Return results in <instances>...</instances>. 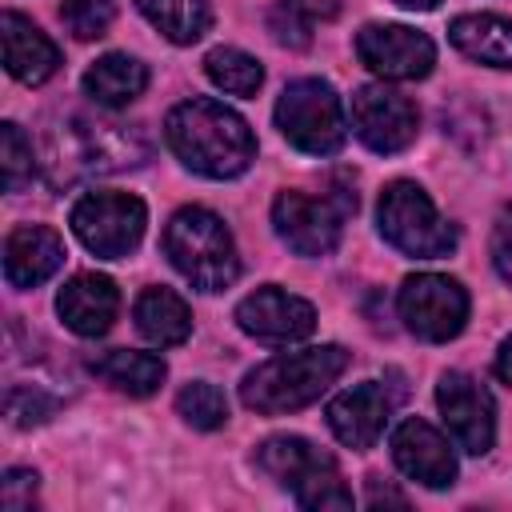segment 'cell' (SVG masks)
I'll use <instances>...</instances> for the list:
<instances>
[{"label": "cell", "mask_w": 512, "mask_h": 512, "mask_svg": "<svg viewBox=\"0 0 512 512\" xmlns=\"http://www.w3.org/2000/svg\"><path fill=\"white\" fill-rule=\"evenodd\" d=\"M164 136L180 164L208 180H232L256 160V136L248 120L208 96L176 104L164 120Z\"/></svg>", "instance_id": "cell-1"}, {"label": "cell", "mask_w": 512, "mask_h": 512, "mask_svg": "<svg viewBox=\"0 0 512 512\" xmlns=\"http://www.w3.org/2000/svg\"><path fill=\"white\" fill-rule=\"evenodd\" d=\"M344 368H348V352L340 344L284 352L244 376L240 400L260 416H284V412H296L320 400V392H328Z\"/></svg>", "instance_id": "cell-2"}, {"label": "cell", "mask_w": 512, "mask_h": 512, "mask_svg": "<svg viewBox=\"0 0 512 512\" xmlns=\"http://www.w3.org/2000/svg\"><path fill=\"white\" fill-rule=\"evenodd\" d=\"M164 256L200 292H224L240 276V256L224 220L208 208H180L164 228Z\"/></svg>", "instance_id": "cell-3"}, {"label": "cell", "mask_w": 512, "mask_h": 512, "mask_svg": "<svg viewBox=\"0 0 512 512\" xmlns=\"http://www.w3.org/2000/svg\"><path fill=\"white\" fill-rule=\"evenodd\" d=\"M256 464L296 496L300 508H352V492L340 480L336 456L304 436H268L256 448Z\"/></svg>", "instance_id": "cell-4"}, {"label": "cell", "mask_w": 512, "mask_h": 512, "mask_svg": "<svg viewBox=\"0 0 512 512\" xmlns=\"http://www.w3.org/2000/svg\"><path fill=\"white\" fill-rule=\"evenodd\" d=\"M356 212V188L332 184L320 196L284 188L272 200V228L296 256H328L340 244L344 220Z\"/></svg>", "instance_id": "cell-5"}, {"label": "cell", "mask_w": 512, "mask_h": 512, "mask_svg": "<svg viewBox=\"0 0 512 512\" xmlns=\"http://www.w3.org/2000/svg\"><path fill=\"white\" fill-rule=\"evenodd\" d=\"M276 128L292 148H300L308 156H332L344 148V136H348V120H344V104H340L336 88L316 76L292 80L280 92Z\"/></svg>", "instance_id": "cell-6"}, {"label": "cell", "mask_w": 512, "mask_h": 512, "mask_svg": "<svg viewBox=\"0 0 512 512\" xmlns=\"http://www.w3.org/2000/svg\"><path fill=\"white\" fill-rule=\"evenodd\" d=\"M376 220H380V236L404 256L436 260L456 248V228L436 212L428 192L412 180H392L380 192Z\"/></svg>", "instance_id": "cell-7"}, {"label": "cell", "mask_w": 512, "mask_h": 512, "mask_svg": "<svg viewBox=\"0 0 512 512\" xmlns=\"http://www.w3.org/2000/svg\"><path fill=\"white\" fill-rule=\"evenodd\" d=\"M68 224L92 256L120 260L140 244L144 224H148V208L132 192H84L72 204Z\"/></svg>", "instance_id": "cell-8"}, {"label": "cell", "mask_w": 512, "mask_h": 512, "mask_svg": "<svg viewBox=\"0 0 512 512\" xmlns=\"http://www.w3.org/2000/svg\"><path fill=\"white\" fill-rule=\"evenodd\" d=\"M396 308H400L404 328L412 336L428 340V344H444V340L460 336L464 324H468V292H464V284L452 280V276H440V272L408 276L400 284Z\"/></svg>", "instance_id": "cell-9"}, {"label": "cell", "mask_w": 512, "mask_h": 512, "mask_svg": "<svg viewBox=\"0 0 512 512\" xmlns=\"http://www.w3.org/2000/svg\"><path fill=\"white\" fill-rule=\"evenodd\" d=\"M348 116H352V132L360 136V144L372 148V152H380V156L404 152L416 140V128H420L416 104L404 92L388 88V84H364V88H356Z\"/></svg>", "instance_id": "cell-10"}, {"label": "cell", "mask_w": 512, "mask_h": 512, "mask_svg": "<svg viewBox=\"0 0 512 512\" xmlns=\"http://www.w3.org/2000/svg\"><path fill=\"white\" fill-rule=\"evenodd\" d=\"M356 56L384 80H424L436 64V44L408 24H364L356 32Z\"/></svg>", "instance_id": "cell-11"}, {"label": "cell", "mask_w": 512, "mask_h": 512, "mask_svg": "<svg viewBox=\"0 0 512 512\" xmlns=\"http://www.w3.org/2000/svg\"><path fill=\"white\" fill-rule=\"evenodd\" d=\"M436 404L440 416L452 432V440L472 452L484 456L496 440V404L488 396V388L480 380H472L468 372H444L436 384Z\"/></svg>", "instance_id": "cell-12"}, {"label": "cell", "mask_w": 512, "mask_h": 512, "mask_svg": "<svg viewBox=\"0 0 512 512\" xmlns=\"http://www.w3.org/2000/svg\"><path fill=\"white\" fill-rule=\"evenodd\" d=\"M236 324H240V332L264 340V344H292V340L312 336L316 308L276 284H264L236 304Z\"/></svg>", "instance_id": "cell-13"}, {"label": "cell", "mask_w": 512, "mask_h": 512, "mask_svg": "<svg viewBox=\"0 0 512 512\" xmlns=\"http://www.w3.org/2000/svg\"><path fill=\"white\" fill-rule=\"evenodd\" d=\"M392 460H396V468L408 480H416L424 488H448L456 480V456H452L448 440L432 424H424V420L396 424V432H392Z\"/></svg>", "instance_id": "cell-14"}, {"label": "cell", "mask_w": 512, "mask_h": 512, "mask_svg": "<svg viewBox=\"0 0 512 512\" xmlns=\"http://www.w3.org/2000/svg\"><path fill=\"white\" fill-rule=\"evenodd\" d=\"M388 412H392V400L380 384H356V388H344L340 396L328 400V428L336 432L340 444L356 448V452H368L384 424H388Z\"/></svg>", "instance_id": "cell-15"}, {"label": "cell", "mask_w": 512, "mask_h": 512, "mask_svg": "<svg viewBox=\"0 0 512 512\" xmlns=\"http://www.w3.org/2000/svg\"><path fill=\"white\" fill-rule=\"evenodd\" d=\"M56 312L60 320L76 332V336H104L120 312V292L108 276L100 272H76L60 296H56Z\"/></svg>", "instance_id": "cell-16"}, {"label": "cell", "mask_w": 512, "mask_h": 512, "mask_svg": "<svg viewBox=\"0 0 512 512\" xmlns=\"http://www.w3.org/2000/svg\"><path fill=\"white\" fill-rule=\"evenodd\" d=\"M64 264L60 232L44 224H20L4 240V276L12 288H36Z\"/></svg>", "instance_id": "cell-17"}, {"label": "cell", "mask_w": 512, "mask_h": 512, "mask_svg": "<svg viewBox=\"0 0 512 512\" xmlns=\"http://www.w3.org/2000/svg\"><path fill=\"white\" fill-rule=\"evenodd\" d=\"M0 40H4V68L20 84H44L60 68V48L20 12L0 16Z\"/></svg>", "instance_id": "cell-18"}, {"label": "cell", "mask_w": 512, "mask_h": 512, "mask_svg": "<svg viewBox=\"0 0 512 512\" xmlns=\"http://www.w3.org/2000/svg\"><path fill=\"white\" fill-rule=\"evenodd\" d=\"M448 40L476 64L512 68V20L492 12H468L448 24Z\"/></svg>", "instance_id": "cell-19"}, {"label": "cell", "mask_w": 512, "mask_h": 512, "mask_svg": "<svg viewBox=\"0 0 512 512\" xmlns=\"http://www.w3.org/2000/svg\"><path fill=\"white\" fill-rule=\"evenodd\" d=\"M136 328L148 344L156 348H172L184 344L192 332V312L184 304V296H176L172 288H144L136 296Z\"/></svg>", "instance_id": "cell-20"}, {"label": "cell", "mask_w": 512, "mask_h": 512, "mask_svg": "<svg viewBox=\"0 0 512 512\" xmlns=\"http://www.w3.org/2000/svg\"><path fill=\"white\" fill-rule=\"evenodd\" d=\"M148 88V68L128 52H108L84 72V92L104 108H124Z\"/></svg>", "instance_id": "cell-21"}, {"label": "cell", "mask_w": 512, "mask_h": 512, "mask_svg": "<svg viewBox=\"0 0 512 512\" xmlns=\"http://www.w3.org/2000/svg\"><path fill=\"white\" fill-rule=\"evenodd\" d=\"M88 368H92L104 384H112L116 392H124V396H152V392L164 384V376H168V368H164L160 356H152V352H132V348L100 352Z\"/></svg>", "instance_id": "cell-22"}, {"label": "cell", "mask_w": 512, "mask_h": 512, "mask_svg": "<svg viewBox=\"0 0 512 512\" xmlns=\"http://www.w3.org/2000/svg\"><path fill=\"white\" fill-rule=\"evenodd\" d=\"M136 8L148 16L156 32H164L172 44H192L208 32L212 8L208 0H136Z\"/></svg>", "instance_id": "cell-23"}, {"label": "cell", "mask_w": 512, "mask_h": 512, "mask_svg": "<svg viewBox=\"0 0 512 512\" xmlns=\"http://www.w3.org/2000/svg\"><path fill=\"white\" fill-rule=\"evenodd\" d=\"M204 72L220 92H232V96H252L264 84V68L256 64V56L240 48H212L204 56Z\"/></svg>", "instance_id": "cell-24"}, {"label": "cell", "mask_w": 512, "mask_h": 512, "mask_svg": "<svg viewBox=\"0 0 512 512\" xmlns=\"http://www.w3.org/2000/svg\"><path fill=\"white\" fill-rule=\"evenodd\" d=\"M176 412H180L192 428L212 432V428H224V420H228V400H224V392H220L216 384L192 380V384H184V388L176 392Z\"/></svg>", "instance_id": "cell-25"}, {"label": "cell", "mask_w": 512, "mask_h": 512, "mask_svg": "<svg viewBox=\"0 0 512 512\" xmlns=\"http://www.w3.org/2000/svg\"><path fill=\"white\" fill-rule=\"evenodd\" d=\"M0 164H4V188L20 192L32 176H36V156H32V140L20 132V124H0Z\"/></svg>", "instance_id": "cell-26"}, {"label": "cell", "mask_w": 512, "mask_h": 512, "mask_svg": "<svg viewBox=\"0 0 512 512\" xmlns=\"http://www.w3.org/2000/svg\"><path fill=\"white\" fill-rule=\"evenodd\" d=\"M60 20L76 40H96L112 24V0H64Z\"/></svg>", "instance_id": "cell-27"}, {"label": "cell", "mask_w": 512, "mask_h": 512, "mask_svg": "<svg viewBox=\"0 0 512 512\" xmlns=\"http://www.w3.org/2000/svg\"><path fill=\"white\" fill-rule=\"evenodd\" d=\"M52 400L44 396V392H36V388H12L8 392V420L16 424V428H32V424H44L48 416H52Z\"/></svg>", "instance_id": "cell-28"}, {"label": "cell", "mask_w": 512, "mask_h": 512, "mask_svg": "<svg viewBox=\"0 0 512 512\" xmlns=\"http://www.w3.org/2000/svg\"><path fill=\"white\" fill-rule=\"evenodd\" d=\"M0 504L8 512H28L36 504V472L32 468H8L0 480Z\"/></svg>", "instance_id": "cell-29"}, {"label": "cell", "mask_w": 512, "mask_h": 512, "mask_svg": "<svg viewBox=\"0 0 512 512\" xmlns=\"http://www.w3.org/2000/svg\"><path fill=\"white\" fill-rule=\"evenodd\" d=\"M492 268L500 272L504 284H512V204L500 208L496 228H492Z\"/></svg>", "instance_id": "cell-30"}, {"label": "cell", "mask_w": 512, "mask_h": 512, "mask_svg": "<svg viewBox=\"0 0 512 512\" xmlns=\"http://www.w3.org/2000/svg\"><path fill=\"white\" fill-rule=\"evenodd\" d=\"M284 12H292L300 24H316V20H332L340 12V0H280Z\"/></svg>", "instance_id": "cell-31"}, {"label": "cell", "mask_w": 512, "mask_h": 512, "mask_svg": "<svg viewBox=\"0 0 512 512\" xmlns=\"http://www.w3.org/2000/svg\"><path fill=\"white\" fill-rule=\"evenodd\" d=\"M492 372L512 388V336L500 344V352H496V360H492Z\"/></svg>", "instance_id": "cell-32"}, {"label": "cell", "mask_w": 512, "mask_h": 512, "mask_svg": "<svg viewBox=\"0 0 512 512\" xmlns=\"http://www.w3.org/2000/svg\"><path fill=\"white\" fill-rule=\"evenodd\" d=\"M396 4H404V8H412V12H428V8H436L440 0H396Z\"/></svg>", "instance_id": "cell-33"}]
</instances>
